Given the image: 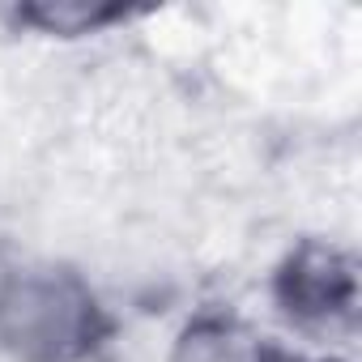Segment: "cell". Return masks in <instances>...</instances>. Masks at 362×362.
Returning a JSON list of instances; mask_svg holds the SVG:
<instances>
[{
    "label": "cell",
    "mask_w": 362,
    "mask_h": 362,
    "mask_svg": "<svg viewBox=\"0 0 362 362\" xmlns=\"http://www.w3.org/2000/svg\"><path fill=\"white\" fill-rule=\"evenodd\" d=\"M0 328L18 354L39 362H60L86 349L94 337V298L56 273H30L0 298Z\"/></svg>",
    "instance_id": "obj_1"
},
{
    "label": "cell",
    "mask_w": 362,
    "mask_h": 362,
    "mask_svg": "<svg viewBox=\"0 0 362 362\" xmlns=\"http://www.w3.org/2000/svg\"><path fill=\"white\" fill-rule=\"evenodd\" d=\"M175 362H256V345L239 324L209 320L179 341Z\"/></svg>",
    "instance_id": "obj_2"
}]
</instances>
